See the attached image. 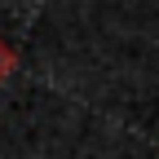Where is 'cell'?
<instances>
[{"label": "cell", "instance_id": "1", "mask_svg": "<svg viewBox=\"0 0 159 159\" xmlns=\"http://www.w3.org/2000/svg\"><path fill=\"white\" fill-rule=\"evenodd\" d=\"M13 66H18V53L5 44V40H0V84H5V80L13 75Z\"/></svg>", "mask_w": 159, "mask_h": 159}]
</instances>
